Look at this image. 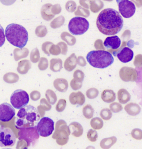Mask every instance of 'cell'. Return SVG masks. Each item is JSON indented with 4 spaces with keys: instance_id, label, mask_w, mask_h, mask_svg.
<instances>
[{
    "instance_id": "91938a15",
    "label": "cell",
    "mask_w": 142,
    "mask_h": 149,
    "mask_svg": "<svg viewBox=\"0 0 142 149\" xmlns=\"http://www.w3.org/2000/svg\"><path fill=\"white\" fill-rule=\"evenodd\" d=\"M2 149H12L8 148H4Z\"/></svg>"
},
{
    "instance_id": "5bb4252c",
    "label": "cell",
    "mask_w": 142,
    "mask_h": 149,
    "mask_svg": "<svg viewBox=\"0 0 142 149\" xmlns=\"http://www.w3.org/2000/svg\"><path fill=\"white\" fill-rule=\"evenodd\" d=\"M119 76L124 82H134L138 78V74L135 69L128 67H123L119 71Z\"/></svg>"
},
{
    "instance_id": "816d5d0a",
    "label": "cell",
    "mask_w": 142,
    "mask_h": 149,
    "mask_svg": "<svg viewBox=\"0 0 142 149\" xmlns=\"http://www.w3.org/2000/svg\"><path fill=\"white\" fill-rule=\"evenodd\" d=\"M62 8L60 5L56 4L52 6L51 11L54 15L59 14L61 12Z\"/></svg>"
},
{
    "instance_id": "c3c4849f",
    "label": "cell",
    "mask_w": 142,
    "mask_h": 149,
    "mask_svg": "<svg viewBox=\"0 0 142 149\" xmlns=\"http://www.w3.org/2000/svg\"><path fill=\"white\" fill-rule=\"evenodd\" d=\"M46 93H47V97L49 98L51 102L53 104H54L55 102L57 100V97L55 93L53 91L49 90L47 91Z\"/></svg>"
},
{
    "instance_id": "44dd1931",
    "label": "cell",
    "mask_w": 142,
    "mask_h": 149,
    "mask_svg": "<svg viewBox=\"0 0 142 149\" xmlns=\"http://www.w3.org/2000/svg\"><path fill=\"white\" fill-rule=\"evenodd\" d=\"M54 86L58 91L60 92H65L68 87L67 81L64 78H58L56 79L54 83Z\"/></svg>"
},
{
    "instance_id": "7dc6e473",
    "label": "cell",
    "mask_w": 142,
    "mask_h": 149,
    "mask_svg": "<svg viewBox=\"0 0 142 149\" xmlns=\"http://www.w3.org/2000/svg\"><path fill=\"white\" fill-rule=\"evenodd\" d=\"M85 74L84 72L80 70H77L73 73L74 79L83 82Z\"/></svg>"
},
{
    "instance_id": "db71d44e",
    "label": "cell",
    "mask_w": 142,
    "mask_h": 149,
    "mask_svg": "<svg viewBox=\"0 0 142 149\" xmlns=\"http://www.w3.org/2000/svg\"><path fill=\"white\" fill-rule=\"evenodd\" d=\"M6 38L4 31L2 26L0 25V47L3 45L5 42Z\"/></svg>"
},
{
    "instance_id": "f5cc1de1",
    "label": "cell",
    "mask_w": 142,
    "mask_h": 149,
    "mask_svg": "<svg viewBox=\"0 0 142 149\" xmlns=\"http://www.w3.org/2000/svg\"><path fill=\"white\" fill-rule=\"evenodd\" d=\"M57 45L60 47L61 51V54L64 55H66L68 50V48L66 43H65L64 42H61L58 43Z\"/></svg>"
},
{
    "instance_id": "ba28073f",
    "label": "cell",
    "mask_w": 142,
    "mask_h": 149,
    "mask_svg": "<svg viewBox=\"0 0 142 149\" xmlns=\"http://www.w3.org/2000/svg\"><path fill=\"white\" fill-rule=\"evenodd\" d=\"M29 102V97L26 92L22 90H17L11 95L10 102L13 107L20 109L26 106Z\"/></svg>"
},
{
    "instance_id": "7a4b0ae2",
    "label": "cell",
    "mask_w": 142,
    "mask_h": 149,
    "mask_svg": "<svg viewBox=\"0 0 142 149\" xmlns=\"http://www.w3.org/2000/svg\"><path fill=\"white\" fill-rule=\"evenodd\" d=\"M40 120L37 109L32 105H29L18 111L15 120V127L20 129L34 127Z\"/></svg>"
},
{
    "instance_id": "9a60e30c",
    "label": "cell",
    "mask_w": 142,
    "mask_h": 149,
    "mask_svg": "<svg viewBox=\"0 0 142 149\" xmlns=\"http://www.w3.org/2000/svg\"><path fill=\"white\" fill-rule=\"evenodd\" d=\"M103 45L110 50H116L118 49L121 45V40L117 36L108 37L104 41Z\"/></svg>"
},
{
    "instance_id": "680465c9",
    "label": "cell",
    "mask_w": 142,
    "mask_h": 149,
    "mask_svg": "<svg viewBox=\"0 0 142 149\" xmlns=\"http://www.w3.org/2000/svg\"><path fill=\"white\" fill-rule=\"evenodd\" d=\"M86 149H95V148L93 146H89Z\"/></svg>"
},
{
    "instance_id": "30bf717a",
    "label": "cell",
    "mask_w": 142,
    "mask_h": 149,
    "mask_svg": "<svg viewBox=\"0 0 142 149\" xmlns=\"http://www.w3.org/2000/svg\"><path fill=\"white\" fill-rule=\"evenodd\" d=\"M15 142L16 137L12 130L0 127V147H12Z\"/></svg>"
},
{
    "instance_id": "8d00e7d4",
    "label": "cell",
    "mask_w": 142,
    "mask_h": 149,
    "mask_svg": "<svg viewBox=\"0 0 142 149\" xmlns=\"http://www.w3.org/2000/svg\"><path fill=\"white\" fill-rule=\"evenodd\" d=\"M40 53L37 48H35L32 51L30 54V59L32 62L36 63L40 60Z\"/></svg>"
},
{
    "instance_id": "7bdbcfd3",
    "label": "cell",
    "mask_w": 142,
    "mask_h": 149,
    "mask_svg": "<svg viewBox=\"0 0 142 149\" xmlns=\"http://www.w3.org/2000/svg\"><path fill=\"white\" fill-rule=\"evenodd\" d=\"M38 68L40 70H45L49 66V61L46 58L42 57L39 60Z\"/></svg>"
},
{
    "instance_id": "277c9868",
    "label": "cell",
    "mask_w": 142,
    "mask_h": 149,
    "mask_svg": "<svg viewBox=\"0 0 142 149\" xmlns=\"http://www.w3.org/2000/svg\"><path fill=\"white\" fill-rule=\"evenodd\" d=\"M88 62L95 68L104 69L114 62V58L110 52L103 50L91 51L86 56Z\"/></svg>"
},
{
    "instance_id": "11a10c76",
    "label": "cell",
    "mask_w": 142,
    "mask_h": 149,
    "mask_svg": "<svg viewBox=\"0 0 142 149\" xmlns=\"http://www.w3.org/2000/svg\"><path fill=\"white\" fill-rule=\"evenodd\" d=\"M103 41L100 39H97L95 41L94 43V46L97 50H105L103 45Z\"/></svg>"
},
{
    "instance_id": "bcb514c9",
    "label": "cell",
    "mask_w": 142,
    "mask_h": 149,
    "mask_svg": "<svg viewBox=\"0 0 142 149\" xmlns=\"http://www.w3.org/2000/svg\"><path fill=\"white\" fill-rule=\"evenodd\" d=\"M66 106V101L64 99H61L58 102L56 105V110L58 112H62L64 110Z\"/></svg>"
},
{
    "instance_id": "1f68e13d",
    "label": "cell",
    "mask_w": 142,
    "mask_h": 149,
    "mask_svg": "<svg viewBox=\"0 0 142 149\" xmlns=\"http://www.w3.org/2000/svg\"><path fill=\"white\" fill-rule=\"evenodd\" d=\"M65 21V18L64 17L61 15L55 18L51 22L50 26L52 29H57L62 26L64 24Z\"/></svg>"
},
{
    "instance_id": "f6af8a7d",
    "label": "cell",
    "mask_w": 142,
    "mask_h": 149,
    "mask_svg": "<svg viewBox=\"0 0 142 149\" xmlns=\"http://www.w3.org/2000/svg\"><path fill=\"white\" fill-rule=\"evenodd\" d=\"M76 4L74 1H68L65 4V8L68 12H74L76 9Z\"/></svg>"
},
{
    "instance_id": "ac0fdd59",
    "label": "cell",
    "mask_w": 142,
    "mask_h": 149,
    "mask_svg": "<svg viewBox=\"0 0 142 149\" xmlns=\"http://www.w3.org/2000/svg\"><path fill=\"white\" fill-rule=\"evenodd\" d=\"M77 57L75 54H71L65 61L64 66L67 71L70 72L76 68L77 64Z\"/></svg>"
},
{
    "instance_id": "9c48e42d",
    "label": "cell",
    "mask_w": 142,
    "mask_h": 149,
    "mask_svg": "<svg viewBox=\"0 0 142 149\" xmlns=\"http://www.w3.org/2000/svg\"><path fill=\"white\" fill-rule=\"evenodd\" d=\"M36 127L39 135L42 137H49L54 130V123L50 118L44 117L40 120Z\"/></svg>"
},
{
    "instance_id": "60d3db41",
    "label": "cell",
    "mask_w": 142,
    "mask_h": 149,
    "mask_svg": "<svg viewBox=\"0 0 142 149\" xmlns=\"http://www.w3.org/2000/svg\"><path fill=\"white\" fill-rule=\"evenodd\" d=\"M82 82H83L82 81L73 78L70 81V87L74 91H77V90L80 89L82 86Z\"/></svg>"
},
{
    "instance_id": "9f6ffc18",
    "label": "cell",
    "mask_w": 142,
    "mask_h": 149,
    "mask_svg": "<svg viewBox=\"0 0 142 149\" xmlns=\"http://www.w3.org/2000/svg\"><path fill=\"white\" fill-rule=\"evenodd\" d=\"M77 63L79 65L82 67H84L86 65V60L84 58L81 56H80L77 58Z\"/></svg>"
},
{
    "instance_id": "7402d4cb",
    "label": "cell",
    "mask_w": 142,
    "mask_h": 149,
    "mask_svg": "<svg viewBox=\"0 0 142 149\" xmlns=\"http://www.w3.org/2000/svg\"><path fill=\"white\" fill-rule=\"evenodd\" d=\"M101 99L106 103H111L114 101L116 99V93L111 90L106 89L101 93Z\"/></svg>"
},
{
    "instance_id": "4fadbf2b",
    "label": "cell",
    "mask_w": 142,
    "mask_h": 149,
    "mask_svg": "<svg viewBox=\"0 0 142 149\" xmlns=\"http://www.w3.org/2000/svg\"><path fill=\"white\" fill-rule=\"evenodd\" d=\"M115 56L123 63H127L132 61L134 56L133 51L127 47H120L118 50L112 51Z\"/></svg>"
},
{
    "instance_id": "ffe728a7",
    "label": "cell",
    "mask_w": 142,
    "mask_h": 149,
    "mask_svg": "<svg viewBox=\"0 0 142 149\" xmlns=\"http://www.w3.org/2000/svg\"><path fill=\"white\" fill-rule=\"evenodd\" d=\"M124 109L128 115L132 116L139 115L141 111L140 105L134 102H130L126 104L125 106Z\"/></svg>"
},
{
    "instance_id": "2e32d148",
    "label": "cell",
    "mask_w": 142,
    "mask_h": 149,
    "mask_svg": "<svg viewBox=\"0 0 142 149\" xmlns=\"http://www.w3.org/2000/svg\"><path fill=\"white\" fill-rule=\"evenodd\" d=\"M69 99L70 102L73 105L78 104L80 106H81L84 104L86 98L84 94L81 92H73L69 95Z\"/></svg>"
},
{
    "instance_id": "cb8c5ba5",
    "label": "cell",
    "mask_w": 142,
    "mask_h": 149,
    "mask_svg": "<svg viewBox=\"0 0 142 149\" xmlns=\"http://www.w3.org/2000/svg\"><path fill=\"white\" fill-rule=\"evenodd\" d=\"M117 139L115 136L105 138L100 141V146L103 149H110L116 143Z\"/></svg>"
},
{
    "instance_id": "6da1fadb",
    "label": "cell",
    "mask_w": 142,
    "mask_h": 149,
    "mask_svg": "<svg viewBox=\"0 0 142 149\" xmlns=\"http://www.w3.org/2000/svg\"><path fill=\"white\" fill-rule=\"evenodd\" d=\"M96 26L100 32L107 36L114 35L119 32L123 26V20L116 10L108 8L99 13Z\"/></svg>"
},
{
    "instance_id": "d6a6232c",
    "label": "cell",
    "mask_w": 142,
    "mask_h": 149,
    "mask_svg": "<svg viewBox=\"0 0 142 149\" xmlns=\"http://www.w3.org/2000/svg\"><path fill=\"white\" fill-rule=\"evenodd\" d=\"M74 14L76 16H81L87 18L90 15V13L88 10L84 8L81 6H79Z\"/></svg>"
},
{
    "instance_id": "681fc988",
    "label": "cell",
    "mask_w": 142,
    "mask_h": 149,
    "mask_svg": "<svg viewBox=\"0 0 142 149\" xmlns=\"http://www.w3.org/2000/svg\"><path fill=\"white\" fill-rule=\"evenodd\" d=\"M53 42H49V41H47L43 43L42 45V50L43 52L45 53V54L47 55H50V53L49 52V49L50 47L53 45Z\"/></svg>"
},
{
    "instance_id": "484cf974",
    "label": "cell",
    "mask_w": 142,
    "mask_h": 149,
    "mask_svg": "<svg viewBox=\"0 0 142 149\" xmlns=\"http://www.w3.org/2000/svg\"><path fill=\"white\" fill-rule=\"evenodd\" d=\"M29 54V50L26 48H15L13 51L14 59L18 61L21 59L27 57Z\"/></svg>"
},
{
    "instance_id": "f546056e",
    "label": "cell",
    "mask_w": 142,
    "mask_h": 149,
    "mask_svg": "<svg viewBox=\"0 0 142 149\" xmlns=\"http://www.w3.org/2000/svg\"><path fill=\"white\" fill-rule=\"evenodd\" d=\"M90 124L92 128L95 130H99L103 128V122L100 118L98 117L93 118L91 120Z\"/></svg>"
},
{
    "instance_id": "8992f818",
    "label": "cell",
    "mask_w": 142,
    "mask_h": 149,
    "mask_svg": "<svg viewBox=\"0 0 142 149\" xmlns=\"http://www.w3.org/2000/svg\"><path fill=\"white\" fill-rule=\"evenodd\" d=\"M70 131L65 121L63 120L58 121L56 124V131L53 137L57 139V143L60 146L66 145L69 140Z\"/></svg>"
},
{
    "instance_id": "83f0119b",
    "label": "cell",
    "mask_w": 142,
    "mask_h": 149,
    "mask_svg": "<svg viewBox=\"0 0 142 149\" xmlns=\"http://www.w3.org/2000/svg\"><path fill=\"white\" fill-rule=\"evenodd\" d=\"M61 39L67 43L68 45L72 46L76 44V38L71 35L67 32H63L61 35Z\"/></svg>"
},
{
    "instance_id": "ee69618b",
    "label": "cell",
    "mask_w": 142,
    "mask_h": 149,
    "mask_svg": "<svg viewBox=\"0 0 142 149\" xmlns=\"http://www.w3.org/2000/svg\"><path fill=\"white\" fill-rule=\"evenodd\" d=\"M49 52L50 54H52L54 56H58L61 54V49L60 47L58 45H55L53 44L49 49Z\"/></svg>"
},
{
    "instance_id": "d590c367",
    "label": "cell",
    "mask_w": 142,
    "mask_h": 149,
    "mask_svg": "<svg viewBox=\"0 0 142 149\" xmlns=\"http://www.w3.org/2000/svg\"><path fill=\"white\" fill-rule=\"evenodd\" d=\"M99 94V91L95 88H90L87 91L86 95L88 98L94 99L96 98Z\"/></svg>"
},
{
    "instance_id": "5b68a950",
    "label": "cell",
    "mask_w": 142,
    "mask_h": 149,
    "mask_svg": "<svg viewBox=\"0 0 142 149\" xmlns=\"http://www.w3.org/2000/svg\"><path fill=\"white\" fill-rule=\"evenodd\" d=\"M89 28V23L85 18L75 17L69 21L68 29L70 32L74 35H81Z\"/></svg>"
},
{
    "instance_id": "7c38bea8",
    "label": "cell",
    "mask_w": 142,
    "mask_h": 149,
    "mask_svg": "<svg viewBox=\"0 0 142 149\" xmlns=\"http://www.w3.org/2000/svg\"><path fill=\"white\" fill-rule=\"evenodd\" d=\"M15 110L10 104L4 102L0 104V120L6 122L15 116Z\"/></svg>"
},
{
    "instance_id": "836d02e7",
    "label": "cell",
    "mask_w": 142,
    "mask_h": 149,
    "mask_svg": "<svg viewBox=\"0 0 142 149\" xmlns=\"http://www.w3.org/2000/svg\"><path fill=\"white\" fill-rule=\"evenodd\" d=\"M100 116L101 118L105 120H109L111 118L112 113L109 108H104L100 112Z\"/></svg>"
},
{
    "instance_id": "e575fe53",
    "label": "cell",
    "mask_w": 142,
    "mask_h": 149,
    "mask_svg": "<svg viewBox=\"0 0 142 149\" xmlns=\"http://www.w3.org/2000/svg\"><path fill=\"white\" fill-rule=\"evenodd\" d=\"M47 33H48V30L46 27L44 26L40 25L37 27L36 29V34L39 37H44L46 35Z\"/></svg>"
},
{
    "instance_id": "f35d334b",
    "label": "cell",
    "mask_w": 142,
    "mask_h": 149,
    "mask_svg": "<svg viewBox=\"0 0 142 149\" xmlns=\"http://www.w3.org/2000/svg\"><path fill=\"white\" fill-rule=\"evenodd\" d=\"M87 137L90 142H95L97 141L98 134L97 132L92 129H90L87 133Z\"/></svg>"
},
{
    "instance_id": "3957f363",
    "label": "cell",
    "mask_w": 142,
    "mask_h": 149,
    "mask_svg": "<svg viewBox=\"0 0 142 149\" xmlns=\"http://www.w3.org/2000/svg\"><path fill=\"white\" fill-rule=\"evenodd\" d=\"M5 35L10 44L20 48L26 45L29 39L27 31L24 27L19 24L8 25L6 29Z\"/></svg>"
},
{
    "instance_id": "4dcf8cb0",
    "label": "cell",
    "mask_w": 142,
    "mask_h": 149,
    "mask_svg": "<svg viewBox=\"0 0 142 149\" xmlns=\"http://www.w3.org/2000/svg\"><path fill=\"white\" fill-rule=\"evenodd\" d=\"M94 110L90 104L85 105L83 109V113L84 116L87 119H90L93 116Z\"/></svg>"
},
{
    "instance_id": "8fae6325",
    "label": "cell",
    "mask_w": 142,
    "mask_h": 149,
    "mask_svg": "<svg viewBox=\"0 0 142 149\" xmlns=\"http://www.w3.org/2000/svg\"><path fill=\"white\" fill-rule=\"evenodd\" d=\"M116 2L120 13L124 18H131L135 14L136 6L132 1L128 0H118Z\"/></svg>"
},
{
    "instance_id": "603a6c76",
    "label": "cell",
    "mask_w": 142,
    "mask_h": 149,
    "mask_svg": "<svg viewBox=\"0 0 142 149\" xmlns=\"http://www.w3.org/2000/svg\"><path fill=\"white\" fill-rule=\"evenodd\" d=\"M131 95L125 89H120L118 92V99L120 103L125 104L130 101Z\"/></svg>"
},
{
    "instance_id": "d4e9b609",
    "label": "cell",
    "mask_w": 142,
    "mask_h": 149,
    "mask_svg": "<svg viewBox=\"0 0 142 149\" xmlns=\"http://www.w3.org/2000/svg\"><path fill=\"white\" fill-rule=\"evenodd\" d=\"M31 63L29 60H24L18 63L17 70L21 74H25L31 68Z\"/></svg>"
},
{
    "instance_id": "6f0895ef",
    "label": "cell",
    "mask_w": 142,
    "mask_h": 149,
    "mask_svg": "<svg viewBox=\"0 0 142 149\" xmlns=\"http://www.w3.org/2000/svg\"><path fill=\"white\" fill-rule=\"evenodd\" d=\"M90 1H80L79 2L82 6L85 8H89Z\"/></svg>"
},
{
    "instance_id": "d6986e66",
    "label": "cell",
    "mask_w": 142,
    "mask_h": 149,
    "mask_svg": "<svg viewBox=\"0 0 142 149\" xmlns=\"http://www.w3.org/2000/svg\"><path fill=\"white\" fill-rule=\"evenodd\" d=\"M53 5L51 3H47L42 6L41 14L42 18L46 21H50L54 17L55 15L52 13L51 9Z\"/></svg>"
},
{
    "instance_id": "4316f807",
    "label": "cell",
    "mask_w": 142,
    "mask_h": 149,
    "mask_svg": "<svg viewBox=\"0 0 142 149\" xmlns=\"http://www.w3.org/2000/svg\"><path fill=\"white\" fill-rule=\"evenodd\" d=\"M63 62L61 59L53 58L50 61V69L52 71L57 72L62 68Z\"/></svg>"
},
{
    "instance_id": "b9f144b4",
    "label": "cell",
    "mask_w": 142,
    "mask_h": 149,
    "mask_svg": "<svg viewBox=\"0 0 142 149\" xmlns=\"http://www.w3.org/2000/svg\"><path fill=\"white\" fill-rule=\"evenodd\" d=\"M131 135L132 137L135 140H142V131L141 130L138 128L134 129L131 131Z\"/></svg>"
},
{
    "instance_id": "ab89813d",
    "label": "cell",
    "mask_w": 142,
    "mask_h": 149,
    "mask_svg": "<svg viewBox=\"0 0 142 149\" xmlns=\"http://www.w3.org/2000/svg\"><path fill=\"white\" fill-rule=\"evenodd\" d=\"M5 81L8 83H13L18 80V76L17 74L13 73H9L6 74L4 77Z\"/></svg>"
},
{
    "instance_id": "e0dca14e",
    "label": "cell",
    "mask_w": 142,
    "mask_h": 149,
    "mask_svg": "<svg viewBox=\"0 0 142 149\" xmlns=\"http://www.w3.org/2000/svg\"><path fill=\"white\" fill-rule=\"evenodd\" d=\"M70 133L74 137H81L84 132V129L82 126L79 123L73 122L71 123L68 126Z\"/></svg>"
},
{
    "instance_id": "f1b7e54d",
    "label": "cell",
    "mask_w": 142,
    "mask_h": 149,
    "mask_svg": "<svg viewBox=\"0 0 142 149\" xmlns=\"http://www.w3.org/2000/svg\"><path fill=\"white\" fill-rule=\"evenodd\" d=\"M104 6V4L101 1H90V8L94 13L99 12Z\"/></svg>"
},
{
    "instance_id": "74e56055",
    "label": "cell",
    "mask_w": 142,
    "mask_h": 149,
    "mask_svg": "<svg viewBox=\"0 0 142 149\" xmlns=\"http://www.w3.org/2000/svg\"><path fill=\"white\" fill-rule=\"evenodd\" d=\"M110 110L113 113H118L123 110L122 105L117 102H114L110 104Z\"/></svg>"
},
{
    "instance_id": "f907efd6",
    "label": "cell",
    "mask_w": 142,
    "mask_h": 149,
    "mask_svg": "<svg viewBox=\"0 0 142 149\" xmlns=\"http://www.w3.org/2000/svg\"><path fill=\"white\" fill-rule=\"evenodd\" d=\"M142 55L141 54L137 55L135 57L134 61V65L135 66L138 68L142 67Z\"/></svg>"
},
{
    "instance_id": "52a82bcc",
    "label": "cell",
    "mask_w": 142,
    "mask_h": 149,
    "mask_svg": "<svg viewBox=\"0 0 142 149\" xmlns=\"http://www.w3.org/2000/svg\"><path fill=\"white\" fill-rule=\"evenodd\" d=\"M18 136L19 140H24L26 142L28 147L34 146L40 137L36 126L20 129L18 131Z\"/></svg>"
}]
</instances>
